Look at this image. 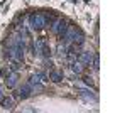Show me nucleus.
<instances>
[{
  "label": "nucleus",
  "instance_id": "16",
  "mask_svg": "<svg viewBox=\"0 0 127 113\" xmlns=\"http://www.w3.org/2000/svg\"><path fill=\"white\" fill-rule=\"evenodd\" d=\"M83 79H85V83H87V85H92V78H88V76H85Z\"/></svg>",
  "mask_w": 127,
  "mask_h": 113
},
{
  "label": "nucleus",
  "instance_id": "10",
  "mask_svg": "<svg viewBox=\"0 0 127 113\" xmlns=\"http://www.w3.org/2000/svg\"><path fill=\"white\" fill-rule=\"evenodd\" d=\"M73 41H75V44H76V46H81V44L85 42V37H83V34H80V32H75V36H73Z\"/></svg>",
  "mask_w": 127,
  "mask_h": 113
},
{
  "label": "nucleus",
  "instance_id": "9",
  "mask_svg": "<svg viewBox=\"0 0 127 113\" xmlns=\"http://www.w3.org/2000/svg\"><path fill=\"white\" fill-rule=\"evenodd\" d=\"M0 103H2V106H3L5 110H12V108H14V98H12V96H3Z\"/></svg>",
  "mask_w": 127,
  "mask_h": 113
},
{
  "label": "nucleus",
  "instance_id": "3",
  "mask_svg": "<svg viewBox=\"0 0 127 113\" xmlns=\"http://www.w3.org/2000/svg\"><path fill=\"white\" fill-rule=\"evenodd\" d=\"M66 27H68L66 20H64V19H58V20H54V24H53L51 30H53L56 36H63V34H64V30H66Z\"/></svg>",
  "mask_w": 127,
  "mask_h": 113
},
{
  "label": "nucleus",
  "instance_id": "13",
  "mask_svg": "<svg viewBox=\"0 0 127 113\" xmlns=\"http://www.w3.org/2000/svg\"><path fill=\"white\" fill-rule=\"evenodd\" d=\"M51 79H53L54 83H59V81L63 79V74L58 73V71H53V73H51Z\"/></svg>",
  "mask_w": 127,
  "mask_h": 113
},
{
  "label": "nucleus",
  "instance_id": "6",
  "mask_svg": "<svg viewBox=\"0 0 127 113\" xmlns=\"http://www.w3.org/2000/svg\"><path fill=\"white\" fill-rule=\"evenodd\" d=\"M42 81H46V74H42V73H36V74L31 76V85L32 86H39Z\"/></svg>",
  "mask_w": 127,
  "mask_h": 113
},
{
  "label": "nucleus",
  "instance_id": "4",
  "mask_svg": "<svg viewBox=\"0 0 127 113\" xmlns=\"http://www.w3.org/2000/svg\"><path fill=\"white\" fill-rule=\"evenodd\" d=\"M93 52H80L78 56H76V59H78V63H81V64H90L92 61H93Z\"/></svg>",
  "mask_w": 127,
  "mask_h": 113
},
{
  "label": "nucleus",
  "instance_id": "1",
  "mask_svg": "<svg viewBox=\"0 0 127 113\" xmlns=\"http://www.w3.org/2000/svg\"><path fill=\"white\" fill-rule=\"evenodd\" d=\"M29 24H31V29L39 30V29H42L46 25V17L41 15V14H32L29 17Z\"/></svg>",
  "mask_w": 127,
  "mask_h": 113
},
{
  "label": "nucleus",
  "instance_id": "18",
  "mask_svg": "<svg viewBox=\"0 0 127 113\" xmlns=\"http://www.w3.org/2000/svg\"><path fill=\"white\" fill-rule=\"evenodd\" d=\"M71 2H78V0H71Z\"/></svg>",
  "mask_w": 127,
  "mask_h": 113
},
{
  "label": "nucleus",
  "instance_id": "17",
  "mask_svg": "<svg viewBox=\"0 0 127 113\" xmlns=\"http://www.w3.org/2000/svg\"><path fill=\"white\" fill-rule=\"evenodd\" d=\"M2 98H3V93H2V90H0V101H2Z\"/></svg>",
  "mask_w": 127,
  "mask_h": 113
},
{
  "label": "nucleus",
  "instance_id": "11",
  "mask_svg": "<svg viewBox=\"0 0 127 113\" xmlns=\"http://www.w3.org/2000/svg\"><path fill=\"white\" fill-rule=\"evenodd\" d=\"M80 94H81L83 98H87V100H95V94L92 93L90 90H80Z\"/></svg>",
  "mask_w": 127,
  "mask_h": 113
},
{
  "label": "nucleus",
  "instance_id": "7",
  "mask_svg": "<svg viewBox=\"0 0 127 113\" xmlns=\"http://www.w3.org/2000/svg\"><path fill=\"white\" fill-rule=\"evenodd\" d=\"M17 79H19V74H17V73H10V74L5 78V85L9 86V88H14V86L17 85Z\"/></svg>",
  "mask_w": 127,
  "mask_h": 113
},
{
  "label": "nucleus",
  "instance_id": "12",
  "mask_svg": "<svg viewBox=\"0 0 127 113\" xmlns=\"http://www.w3.org/2000/svg\"><path fill=\"white\" fill-rule=\"evenodd\" d=\"M71 71H73V73H76V74H81V71H83L81 63H73V64H71Z\"/></svg>",
  "mask_w": 127,
  "mask_h": 113
},
{
  "label": "nucleus",
  "instance_id": "2",
  "mask_svg": "<svg viewBox=\"0 0 127 113\" xmlns=\"http://www.w3.org/2000/svg\"><path fill=\"white\" fill-rule=\"evenodd\" d=\"M36 52L41 54V56H49L51 54V49H49V44L46 39H37L36 41Z\"/></svg>",
  "mask_w": 127,
  "mask_h": 113
},
{
  "label": "nucleus",
  "instance_id": "5",
  "mask_svg": "<svg viewBox=\"0 0 127 113\" xmlns=\"http://www.w3.org/2000/svg\"><path fill=\"white\" fill-rule=\"evenodd\" d=\"M31 93H32V85L31 83H26V85L20 86L19 90V98H22V100H26V98H29Z\"/></svg>",
  "mask_w": 127,
  "mask_h": 113
},
{
  "label": "nucleus",
  "instance_id": "15",
  "mask_svg": "<svg viewBox=\"0 0 127 113\" xmlns=\"http://www.w3.org/2000/svg\"><path fill=\"white\" fill-rule=\"evenodd\" d=\"M92 63H93V68H95V69H98V68H100V61H98V56H93V61H92Z\"/></svg>",
  "mask_w": 127,
  "mask_h": 113
},
{
  "label": "nucleus",
  "instance_id": "8",
  "mask_svg": "<svg viewBox=\"0 0 127 113\" xmlns=\"http://www.w3.org/2000/svg\"><path fill=\"white\" fill-rule=\"evenodd\" d=\"M75 32H76V30H75L73 27H66L64 34H63L61 37H63V41H64V42H71V41H73V36H75Z\"/></svg>",
  "mask_w": 127,
  "mask_h": 113
},
{
  "label": "nucleus",
  "instance_id": "14",
  "mask_svg": "<svg viewBox=\"0 0 127 113\" xmlns=\"http://www.w3.org/2000/svg\"><path fill=\"white\" fill-rule=\"evenodd\" d=\"M58 54H59L61 57L68 54V49H66V46H64V44H59V46H58Z\"/></svg>",
  "mask_w": 127,
  "mask_h": 113
}]
</instances>
